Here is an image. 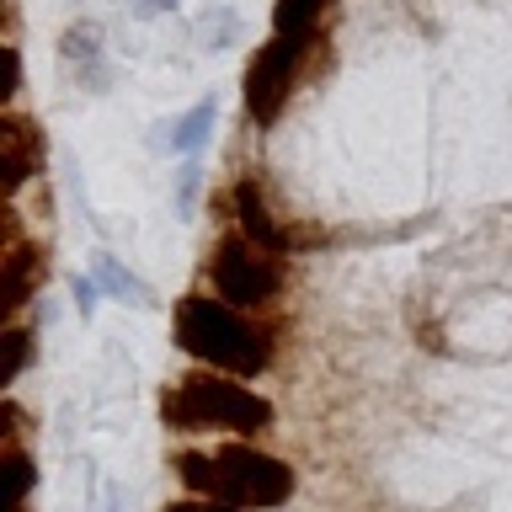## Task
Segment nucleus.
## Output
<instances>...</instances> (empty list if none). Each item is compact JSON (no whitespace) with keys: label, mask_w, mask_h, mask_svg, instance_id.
Here are the masks:
<instances>
[{"label":"nucleus","mask_w":512,"mask_h":512,"mask_svg":"<svg viewBox=\"0 0 512 512\" xmlns=\"http://www.w3.org/2000/svg\"><path fill=\"white\" fill-rule=\"evenodd\" d=\"M235 214H240V230H246L262 251H288V246H294V235L278 230V219H272V208H267L262 192H256V182L235 187Z\"/></svg>","instance_id":"7"},{"label":"nucleus","mask_w":512,"mask_h":512,"mask_svg":"<svg viewBox=\"0 0 512 512\" xmlns=\"http://www.w3.org/2000/svg\"><path fill=\"white\" fill-rule=\"evenodd\" d=\"M214 118H219V102H214V96H203V102L187 112V118H176V128H171V150L192 155V150H198V144L208 139V128H214Z\"/></svg>","instance_id":"10"},{"label":"nucleus","mask_w":512,"mask_h":512,"mask_svg":"<svg viewBox=\"0 0 512 512\" xmlns=\"http://www.w3.org/2000/svg\"><path fill=\"white\" fill-rule=\"evenodd\" d=\"M304 54V43H288V38H272L267 48H256L251 70H246V107L256 123H272L294 91V64Z\"/></svg>","instance_id":"5"},{"label":"nucleus","mask_w":512,"mask_h":512,"mask_svg":"<svg viewBox=\"0 0 512 512\" xmlns=\"http://www.w3.org/2000/svg\"><path fill=\"white\" fill-rule=\"evenodd\" d=\"M171 6H176V0H128V11H134V16H160Z\"/></svg>","instance_id":"16"},{"label":"nucleus","mask_w":512,"mask_h":512,"mask_svg":"<svg viewBox=\"0 0 512 512\" xmlns=\"http://www.w3.org/2000/svg\"><path fill=\"white\" fill-rule=\"evenodd\" d=\"M176 342L192 358L224 368V374H262L272 363L267 331H256L251 320H240L230 304H219L208 294H187L176 304Z\"/></svg>","instance_id":"2"},{"label":"nucleus","mask_w":512,"mask_h":512,"mask_svg":"<svg viewBox=\"0 0 512 512\" xmlns=\"http://www.w3.org/2000/svg\"><path fill=\"white\" fill-rule=\"evenodd\" d=\"M176 475L208 502L230 507H278L294 496V470L256 448H219V454H176Z\"/></svg>","instance_id":"1"},{"label":"nucleus","mask_w":512,"mask_h":512,"mask_svg":"<svg viewBox=\"0 0 512 512\" xmlns=\"http://www.w3.org/2000/svg\"><path fill=\"white\" fill-rule=\"evenodd\" d=\"M6 480H11V496H6V512H22L27 491H32V459L22 448H6Z\"/></svg>","instance_id":"12"},{"label":"nucleus","mask_w":512,"mask_h":512,"mask_svg":"<svg viewBox=\"0 0 512 512\" xmlns=\"http://www.w3.org/2000/svg\"><path fill=\"white\" fill-rule=\"evenodd\" d=\"M96 283L107 288V294H118V299H128V304H150V288H144L134 272H123L112 256H96Z\"/></svg>","instance_id":"11"},{"label":"nucleus","mask_w":512,"mask_h":512,"mask_svg":"<svg viewBox=\"0 0 512 512\" xmlns=\"http://www.w3.org/2000/svg\"><path fill=\"white\" fill-rule=\"evenodd\" d=\"M32 267H38V256L16 240V224L6 219V315H16L32 299Z\"/></svg>","instance_id":"8"},{"label":"nucleus","mask_w":512,"mask_h":512,"mask_svg":"<svg viewBox=\"0 0 512 512\" xmlns=\"http://www.w3.org/2000/svg\"><path fill=\"white\" fill-rule=\"evenodd\" d=\"M166 422L182 427V432H203V427L262 432V427H272V406L262 395H251V390H240V384L219 379V374H187L166 395Z\"/></svg>","instance_id":"3"},{"label":"nucleus","mask_w":512,"mask_h":512,"mask_svg":"<svg viewBox=\"0 0 512 512\" xmlns=\"http://www.w3.org/2000/svg\"><path fill=\"white\" fill-rule=\"evenodd\" d=\"M22 512H27V507H22Z\"/></svg>","instance_id":"17"},{"label":"nucleus","mask_w":512,"mask_h":512,"mask_svg":"<svg viewBox=\"0 0 512 512\" xmlns=\"http://www.w3.org/2000/svg\"><path fill=\"white\" fill-rule=\"evenodd\" d=\"M38 166H43L38 128L27 118H16V112H6V123H0V171H6V192H16Z\"/></svg>","instance_id":"6"},{"label":"nucleus","mask_w":512,"mask_h":512,"mask_svg":"<svg viewBox=\"0 0 512 512\" xmlns=\"http://www.w3.org/2000/svg\"><path fill=\"white\" fill-rule=\"evenodd\" d=\"M283 283V267H278V251H262L251 235H230L219 240V256H214V288L224 304H262L278 294Z\"/></svg>","instance_id":"4"},{"label":"nucleus","mask_w":512,"mask_h":512,"mask_svg":"<svg viewBox=\"0 0 512 512\" xmlns=\"http://www.w3.org/2000/svg\"><path fill=\"white\" fill-rule=\"evenodd\" d=\"M235 32H240V22H235L230 11H208L203 22H198V43H203V48H224Z\"/></svg>","instance_id":"13"},{"label":"nucleus","mask_w":512,"mask_h":512,"mask_svg":"<svg viewBox=\"0 0 512 512\" xmlns=\"http://www.w3.org/2000/svg\"><path fill=\"white\" fill-rule=\"evenodd\" d=\"M166 512H240V507H230V502H176Z\"/></svg>","instance_id":"15"},{"label":"nucleus","mask_w":512,"mask_h":512,"mask_svg":"<svg viewBox=\"0 0 512 512\" xmlns=\"http://www.w3.org/2000/svg\"><path fill=\"white\" fill-rule=\"evenodd\" d=\"M6 352H11V358H6V384H16V379H22V368H27V358H32V336L22 326H11L6 331Z\"/></svg>","instance_id":"14"},{"label":"nucleus","mask_w":512,"mask_h":512,"mask_svg":"<svg viewBox=\"0 0 512 512\" xmlns=\"http://www.w3.org/2000/svg\"><path fill=\"white\" fill-rule=\"evenodd\" d=\"M331 0H278L272 6V38H288V43H304L320 22V11H326Z\"/></svg>","instance_id":"9"}]
</instances>
